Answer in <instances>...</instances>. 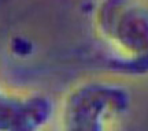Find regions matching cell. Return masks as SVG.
<instances>
[{
  "mask_svg": "<svg viewBox=\"0 0 148 131\" xmlns=\"http://www.w3.org/2000/svg\"><path fill=\"white\" fill-rule=\"evenodd\" d=\"M93 23L119 68L132 75H147L148 4L103 1L96 7Z\"/></svg>",
  "mask_w": 148,
  "mask_h": 131,
  "instance_id": "6da1fadb",
  "label": "cell"
},
{
  "mask_svg": "<svg viewBox=\"0 0 148 131\" xmlns=\"http://www.w3.org/2000/svg\"><path fill=\"white\" fill-rule=\"evenodd\" d=\"M125 85L108 79H85L64 94L58 111V131H112L130 107Z\"/></svg>",
  "mask_w": 148,
  "mask_h": 131,
  "instance_id": "7a4b0ae2",
  "label": "cell"
},
{
  "mask_svg": "<svg viewBox=\"0 0 148 131\" xmlns=\"http://www.w3.org/2000/svg\"><path fill=\"white\" fill-rule=\"evenodd\" d=\"M55 116L48 96L15 92L0 82V131H44Z\"/></svg>",
  "mask_w": 148,
  "mask_h": 131,
  "instance_id": "3957f363",
  "label": "cell"
}]
</instances>
